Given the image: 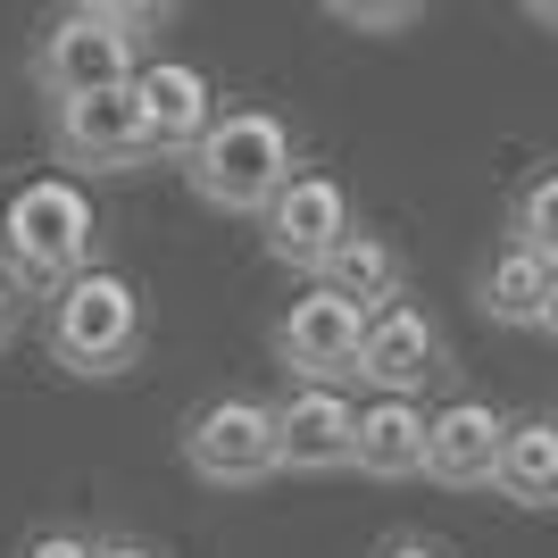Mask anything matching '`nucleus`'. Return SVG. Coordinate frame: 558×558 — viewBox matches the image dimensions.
Returning a JSON list of instances; mask_svg holds the SVG:
<instances>
[{"mask_svg": "<svg viewBox=\"0 0 558 558\" xmlns=\"http://www.w3.org/2000/svg\"><path fill=\"white\" fill-rule=\"evenodd\" d=\"M159 25L167 9H134V0H75L34 34L25 50V75L34 93L59 109V100L109 93V84H134L142 59H159Z\"/></svg>", "mask_w": 558, "mask_h": 558, "instance_id": "nucleus-1", "label": "nucleus"}, {"mask_svg": "<svg viewBox=\"0 0 558 558\" xmlns=\"http://www.w3.org/2000/svg\"><path fill=\"white\" fill-rule=\"evenodd\" d=\"M142 342H150V301H142V283L117 276V267H84L75 283H59L43 301V350H50V367L75 375V384L134 375Z\"/></svg>", "mask_w": 558, "mask_h": 558, "instance_id": "nucleus-2", "label": "nucleus"}, {"mask_svg": "<svg viewBox=\"0 0 558 558\" xmlns=\"http://www.w3.org/2000/svg\"><path fill=\"white\" fill-rule=\"evenodd\" d=\"M100 251V209L93 192L68 184V175H25L9 201H0V267L17 292H59L93 267Z\"/></svg>", "mask_w": 558, "mask_h": 558, "instance_id": "nucleus-3", "label": "nucleus"}, {"mask_svg": "<svg viewBox=\"0 0 558 558\" xmlns=\"http://www.w3.org/2000/svg\"><path fill=\"white\" fill-rule=\"evenodd\" d=\"M292 167H301V134H292V117L283 109H217V125L201 134V150L184 159V184L226 217H258L292 184Z\"/></svg>", "mask_w": 558, "mask_h": 558, "instance_id": "nucleus-4", "label": "nucleus"}, {"mask_svg": "<svg viewBox=\"0 0 558 558\" xmlns=\"http://www.w3.org/2000/svg\"><path fill=\"white\" fill-rule=\"evenodd\" d=\"M175 450H184V466L201 475V484H217V492L267 484V475H276V400H258V392H209L184 417Z\"/></svg>", "mask_w": 558, "mask_h": 558, "instance_id": "nucleus-5", "label": "nucleus"}, {"mask_svg": "<svg viewBox=\"0 0 558 558\" xmlns=\"http://www.w3.org/2000/svg\"><path fill=\"white\" fill-rule=\"evenodd\" d=\"M350 226H359V209H350V192L333 167H292V184L258 209V242H267V258L276 267H292V276H326V258L350 242Z\"/></svg>", "mask_w": 558, "mask_h": 558, "instance_id": "nucleus-6", "label": "nucleus"}, {"mask_svg": "<svg viewBox=\"0 0 558 558\" xmlns=\"http://www.w3.org/2000/svg\"><path fill=\"white\" fill-rule=\"evenodd\" d=\"M442 375H450V333L434 326V308L392 301V308H375V317H367L350 384H367L375 400H425Z\"/></svg>", "mask_w": 558, "mask_h": 558, "instance_id": "nucleus-7", "label": "nucleus"}, {"mask_svg": "<svg viewBox=\"0 0 558 558\" xmlns=\"http://www.w3.org/2000/svg\"><path fill=\"white\" fill-rule=\"evenodd\" d=\"M50 159L68 167V184H75V175H134V167H150L134 93L109 84V93L59 100V109H50Z\"/></svg>", "mask_w": 558, "mask_h": 558, "instance_id": "nucleus-8", "label": "nucleus"}, {"mask_svg": "<svg viewBox=\"0 0 558 558\" xmlns=\"http://www.w3.org/2000/svg\"><path fill=\"white\" fill-rule=\"evenodd\" d=\"M142 109V150L150 167H184L201 150V134L217 125V84L192 59H142V75L125 84Z\"/></svg>", "mask_w": 558, "mask_h": 558, "instance_id": "nucleus-9", "label": "nucleus"}, {"mask_svg": "<svg viewBox=\"0 0 558 558\" xmlns=\"http://www.w3.org/2000/svg\"><path fill=\"white\" fill-rule=\"evenodd\" d=\"M359 333H367V317L342 301V292H326V283H308L301 301L276 317V367L292 375V384H333L342 392L350 367H359Z\"/></svg>", "mask_w": 558, "mask_h": 558, "instance_id": "nucleus-10", "label": "nucleus"}, {"mask_svg": "<svg viewBox=\"0 0 558 558\" xmlns=\"http://www.w3.org/2000/svg\"><path fill=\"white\" fill-rule=\"evenodd\" d=\"M350 434H359V400L333 384H292L276 400V475H342Z\"/></svg>", "mask_w": 558, "mask_h": 558, "instance_id": "nucleus-11", "label": "nucleus"}, {"mask_svg": "<svg viewBox=\"0 0 558 558\" xmlns=\"http://www.w3.org/2000/svg\"><path fill=\"white\" fill-rule=\"evenodd\" d=\"M500 434H509V409L459 392L434 409L425 425V475L442 492H492V466H500Z\"/></svg>", "mask_w": 558, "mask_h": 558, "instance_id": "nucleus-12", "label": "nucleus"}, {"mask_svg": "<svg viewBox=\"0 0 558 558\" xmlns=\"http://www.w3.org/2000/svg\"><path fill=\"white\" fill-rule=\"evenodd\" d=\"M425 425H434L425 400H367V409H359V434H350V466L375 475V484L425 475Z\"/></svg>", "mask_w": 558, "mask_h": 558, "instance_id": "nucleus-13", "label": "nucleus"}, {"mask_svg": "<svg viewBox=\"0 0 558 558\" xmlns=\"http://www.w3.org/2000/svg\"><path fill=\"white\" fill-rule=\"evenodd\" d=\"M492 492H500L509 509H534V517L558 509V425L550 417H509V434H500V466H492Z\"/></svg>", "mask_w": 558, "mask_h": 558, "instance_id": "nucleus-14", "label": "nucleus"}, {"mask_svg": "<svg viewBox=\"0 0 558 558\" xmlns=\"http://www.w3.org/2000/svg\"><path fill=\"white\" fill-rule=\"evenodd\" d=\"M326 292H342L359 317H375V308H392V301H409V267H400V251L384 242L375 226H350V242L326 258Z\"/></svg>", "mask_w": 558, "mask_h": 558, "instance_id": "nucleus-15", "label": "nucleus"}, {"mask_svg": "<svg viewBox=\"0 0 558 558\" xmlns=\"http://www.w3.org/2000/svg\"><path fill=\"white\" fill-rule=\"evenodd\" d=\"M475 308H484L492 326H542V308H550V267L534 251H517V242H492L484 267H475Z\"/></svg>", "mask_w": 558, "mask_h": 558, "instance_id": "nucleus-16", "label": "nucleus"}, {"mask_svg": "<svg viewBox=\"0 0 558 558\" xmlns=\"http://www.w3.org/2000/svg\"><path fill=\"white\" fill-rule=\"evenodd\" d=\"M509 242H517V251H534L542 267L558 276V159L534 167V175L509 192Z\"/></svg>", "mask_w": 558, "mask_h": 558, "instance_id": "nucleus-17", "label": "nucleus"}, {"mask_svg": "<svg viewBox=\"0 0 558 558\" xmlns=\"http://www.w3.org/2000/svg\"><path fill=\"white\" fill-rule=\"evenodd\" d=\"M326 17H333V25H350V34H409L425 9H417V0H333Z\"/></svg>", "mask_w": 558, "mask_h": 558, "instance_id": "nucleus-18", "label": "nucleus"}, {"mask_svg": "<svg viewBox=\"0 0 558 558\" xmlns=\"http://www.w3.org/2000/svg\"><path fill=\"white\" fill-rule=\"evenodd\" d=\"M17 558H100V534H84V525H43V534H25Z\"/></svg>", "mask_w": 558, "mask_h": 558, "instance_id": "nucleus-19", "label": "nucleus"}, {"mask_svg": "<svg viewBox=\"0 0 558 558\" xmlns=\"http://www.w3.org/2000/svg\"><path fill=\"white\" fill-rule=\"evenodd\" d=\"M375 558H450V542H434V534H392V542H375Z\"/></svg>", "mask_w": 558, "mask_h": 558, "instance_id": "nucleus-20", "label": "nucleus"}, {"mask_svg": "<svg viewBox=\"0 0 558 558\" xmlns=\"http://www.w3.org/2000/svg\"><path fill=\"white\" fill-rule=\"evenodd\" d=\"M17 317H25V292L9 283V267H0V350H9V333H17Z\"/></svg>", "mask_w": 558, "mask_h": 558, "instance_id": "nucleus-21", "label": "nucleus"}, {"mask_svg": "<svg viewBox=\"0 0 558 558\" xmlns=\"http://www.w3.org/2000/svg\"><path fill=\"white\" fill-rule=\"evenodd\" d=\"M100 558H167V550H159V542H134V534H109Z\"/></svg>", "mask_w": 558, "mask_h": 558, "instance_id": "nucleus-22", "label": "nucleus"}, {"mask_svg": "<svg viewBox=\"0 0 558 558\" xmlns=\"http://www.w3.org/2000/svg\"><path fill=\"white\" fill-rule=\"evenodd\" d=\"M525 17H534L542 34H558V0H534V9H525Z\"/></svg>", "mask_w": 558, "mask_h": 558, "instance_id": "nucleus-23", "label": "nucleus"}, {"mask_svg": "<svg viewBox=\"0 0 558 558\" xmlns=\"http://www.w3.org/2000/svg\"><path fill=\"white\" fill-rule=\"evenodd\" d=\"M542 333L558 342V276H550V308H542Z\"/></svg>", "mask_w": 558, "mask_h": 558, "instance_id": "nucleus-24", "label": "nucleus"}, {"mask_svg": "<svg viewBox=\"0 0 558 558\" xmlns=\"http://www.w3.org/2000/svg\"><path fill=\"white\" fill-rule=\"evenodd\" d=\"M550 425H558V409H550Z\"/></svg>", "mask_w": 558, "mask_h": 558, "instance_id": "nucleus-25", "label": "nucleus"}]
</instances>
